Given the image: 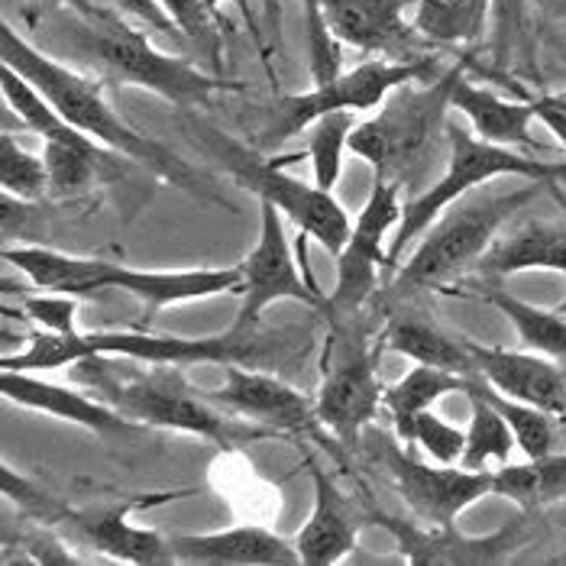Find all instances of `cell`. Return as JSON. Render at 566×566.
<instances>
[{
    "label": "cell",
    "instance_id": "cell-1",
    "mask_svg": "<svg viewBox=\"0 0 566 566\" xmlns=\"http://www.w3.org/2000/svg\"><path fill=\"white\" fill-rule=\"evenodd\" d=\"M0 62L7 69H13L17 75H23L72 127L87 133L91 139H97L111 153L139 163L143 169H149L153 175L172 181V185L198 195V198H205V201H211V205H220V198L211 191L208 178L198 169H191L188 163H181L172 149H166L153 136L130 127L107 104V97H104V91H101L97 82L78 75L69 65H62L59 59H52L40 45L30 43L23 33H17L13 27L0 30Z\"/></svg>",
    "mask_w": 566,
    "mask_h": 566
},
{
    "label": "cell",
    "instance_id": "cell-2",
    "mask_svg": "<svg viewBox=\"0 0 566 566\" xmlns=\"http://www.w3.org/2000/svg\"><path fill=\"white\" fill-rule=\"evenodd\" d=\"M45 20H52L69 45L107 82L153 91L175 107H208L220 87H227L191 62L159 52L143 30L127 23V13L120 10H59Z\"/></svg>",
    "mask_w": 566,
    "mask_h": 566
},
{
    "label": "cell",
    "instance_id": "cell-3",
    "mask_svg": "<svg viewBox=\"0 0 566 566\" xmlns=\"http://www.w3.org/2000/svg\"><path fill=\"white\" fill-rule=\"evenodd\" d=\"M463 75V65L415 87L411 82L395 87L382 101L379 114L356 124L349 133V153L366 159L379 178L398 185L424 175L437 139L447 136V114L453 111V87Z\"/></svg>",
    "mask_w": 566,
    "mask_h": 566
},
{
    "label": "cell",
    "instance_id": "cell-4",
    "mask_svg": "<svg viewBox=\"0 0 566 566\" xmlns=\"http://www.w3.org/2000/svg\"><path fill=\"white\" fill-rule=\"evenodd\" d=\"M541 185L544 181H524L522 188L495 191V195L470 191L460 201H453L424 230L428 237L395 275V292L411 295L421 289H440L450 279H457L467 265L480 262L509 218H515L541 195Z\"/></svg>",
    "mask_w": 566,
    "mask_h": 566
},
{
    "label": "cell",
    "instance_id": "cell-5",
    "mask_svg": "<svg viewBox=\"0 0 566 566\" xmlns=\"http://www.w3.org/2000/svg\"><path fill=\"white\" fill-rule=\"evenodd\" d=\"M447 172L437 181H431L424 191H418L398 220L392 243H389V260L398 262L401 253L411 247V240H418L431 223H434L453 201H460L463 195L476 191L485 181L495 178H531V181H544L554 185L566 178V163L557 159H537L522 149H509V146H495L480 139L473 127L467 130L457 120H447Z\"/></svg>",
    "mask_w": 566,
    "mask_h": 566
},
{
    "label": "cell",
    "instance_id": "cell-6",
    "mask_svg": "<svg viewBox=\"0 0 566 566\" xmlns=\"http://www.w3.org/2000/svg\"><path fill=\"white\" fill-rule=\"evenodd\" d=\"M205 146L218 156L220 166L237 178L240 188L253 191L260 201L275 205L285 218L295 220L302 237L317 240L334 256L347 247L353 220L347 218L344 205L334 198V191H324L317 185H305L285 175V166L295 163V156L260 159L256 146H240L218 130H205Z\"/></svg>",
    "mask_w": 566,
    "mask_h": 566
},
{
    "label": "cell",
    "instance_id": "cell-7",
    "mask_svg": "<svg viewBox=\"0 0 566 566\" xmlns=\"http://www.w3.org/2000/svg\"><path fill=\"white\" fill-rule=\"evenodd\" d=\"M431 75L437 78L434 55L411 59V62L366 59L327 85H311V91L305 94L279 97L269 124L256 136V149H279L292 136L305 133L317 117L334 114V111H356V114L376 111V107H382V101L395 87L408 85V82H424Z\"/></svg>",
    "mask_w": 566,
    "mask_h": 566
},
{
    "label": "cell",
    "instance_id": "cell-8",
    "mask_svg": "<svg viewBox=\"0 0 566 566\" xmlns=\"http://www.w3.org/2000/svg\"><path fill=\"white\" fill-rule=\"evenodd\" d=\"M107 401L127 415L130 421L143 428H166V431H181V434L208 437L220 447H230L250 431L230 424V418L223 415L205 392H198L178 366H156L149 373H139L124 382H104Z\"/></svg>",
    "mask_w": 566,
    "mask_h": 566
},
{
    "label": "cell",
    "instance_id": "cell-9",
    "mask_svg": "<svg viewBox=\"0 0 566 566\" xmlns=\"http://www.w3.org/2000/svg\"><path fill=\"white\" fill-rule=\"evenodd\" d=\"M398 195H401L398 181L376 175L359 218L353 220L347 247L337 253V285H334V295H327V307H324L334 327H349L356 321V314L376 292L379 269L392 262L389 260V230L401 220V211H405Z\"/></svg>",
    "mask_w": 566,
    "mask_h": 566
},
{
    "label": "cell",
    "instance_id": "cell-10",
    "mask_svg": "<svg viewBox=\"0 0 566 566\" xmlns=\"http://www.w3.org/2000/svg\"><path fill=\"white\" fill-rule=\"evenodd\" d=\"M240 269H243V285H240L243 305L233 321V331L240 334L260 331L262 311L275 302H302L317 311L327 307V295L307 282V272H302L292 256L289 237L282 230V211L269 201H260V237L256 247L247 253V260L240 262Z\"/></svg>",
    "mask_w": 566,
    "mask_h": 566
},
{
    "label": "cell",
    "instance_id": "cell-11",
    "mask_svg": "<svg viewBox=\"0 0 566 566\" xmlns=\"http://www.w3.org/2000/svg\"><path fill=\"white\" fill-rule=\"evenodd\" d=\"M94 356H127L136 363L153 366H195V363H214V366H256L269 363V349L260 331L240 334L227 331L214 337H169V334H146V331H101L87 334Z\"/></svg>",
    "mask_w": 566,
    "mask_h": 566
},
{
    "label": "cell",
    "instance_id": "cell-12",
    "mask_svg": "<svg viewBox=\"0 0 566 566\" xmlns=\"http://www.w3.org/2000/svg\"><path fill=\"white\" fill-rule=\"evenodd\" d=\"M337 334L340 344L334 349V359L327 363L324 382L314 398V418L349 447L382 408L386 389L379 386L376 356L353 334L349 337H344V331Z\"/></svg>",
    "mask_w": 566,
    "mask_h": 566
},
{
    "label": "cell",
    "instance_id": "cell-13",
    "mask_svg": "<svg viewBox=\"0 0 566 566\" xmlns=\"http://www.w3.org/2000/svg\"><path fill=\"white\" fill-rule=\"evenodd\" d=\"M386 467L392 473L395 489L408 502V509L434 531L457 527V518L485 495H495V473L489 470H453V467H424L398 447H386Z\"/></svg>",
    "mask_w": 566,
    "mask_h": 566
},
{
    "label": "cell",
    "instance_id": "cell-14",
    "mask_svg": "<svg viewBox=\"0 0 566 566\" xmlns=\"http://www.w3.org/2000/svg\"><path fill=\"white\" fill-rule=\"evenodd\" d=\"M334 36L369 59H424L428 43L415 20H405V0H321Z\"/></svg>",
    "mask_w": 566,
    "mask_h": 566
},
{
    "label": "cell",
    "instance_id": "cell-15",
    "mask_svg": "<svg viewBox=\"0 0 566 566\" xmlns=\"http://www.w3.org/2000/svg\"><path fill=\"white\" fill-rule=\"evenodd\" d=\"M175 495L185 492H163V495H143V499H127L117 505H91V509H78L59 512V522H65L87 547L114 557V560H127V564H175L172 544L169 537H163L159 531L149 527H133L127 518L136 509L146 505H159L169 502Z\"/></svg>",
    "mask_w": 566,
    "mask_h": 566
},
{
    "label": "cell",
    "instance_id": "cell-16",
    "mask_svg": "<svg viewBox=\"0 0 566 566\" xmlns=\"http://www.w3.org/2000/svg\"><path fill=\"white\" fill-rule=\"evenodd\" d=\"M467 347L476 363V373L492 389L524 405L544 408L554 418H566V373L554 356L534 349L485 347L476 340H467Z\"/></svg>",
    "mask_w": 566,
    "mask_h": 566
},
{
    "label": "cell",
    "instance_id": "cell-17",
    "mask_svg": "<svg viewBox=\"0 0 566 566\" xmlns=\"http://www.w3.org/2000/svg\"><path fill=\"white\" fill-rule=\"evenodd\" d=\"M205 395L223 411L243 415L272 431H305L314 418V405L295 386L262 369H243L237 363L227 366V382Z\"/></svg>",
    "mask_w": 566,
    "mask_h": 566
},
{
    "label": "cell",
    "instance_id": "cell-18",
    "mask_svg": "<svg viewBox=\"0 0 566 566\" xmlns=\"http://www.w3.org/2000/svg\"><path fill=\"white\" fill-rule=\"evenodd\" d=\"M175 564L195 566H295L302 564L295 541L279 537L269 527L240 524L211 534H175Z\"/></svg>",
    "mask_w": 566,
    "mask_h": 566
},
{
    "label": "cell",
    "instance_id": "cell-19",
    "mask_svg": "<svg viewBox=\"0 0 566 566\" xmlns=\"http://www.w3.org/2000/svg\"><path fill=\"white\" fill-rule=\"evenodd\" d=\"M0 392L7 401H13L20 408L62 418V421L87 428L94 434H136L143 428V424L130 421L127 415H120L111 401H94L87 395L72 392L65 386H55V382H45L33 373H23V369H0Z\"/></svg>",
    "mask_w": 566,
    "mask_h": 566
},
{
    "label": "cell",
    "instance_id": "cell-20",
    "mask_svg": "<svg viewBox=\"0 0 566 566\" xmlns=\"http://www.w3.org/2000/svg\"><path fill=\"white\" fill-rule=\"evenodd\" d=\"M3 260L17 265L36 289L87 298L107 289H120L127 265L94 256H72L49 247H3Z\"/></svg>",
    "mask_w": 566,
    "mask_h": 566
},
{
    "label": "cell",
    "instance_id": "cell-21",
    "mask_svg": "<svg viewBox=\"0 0 566 566\" xmlns=\"http://www.w3.org/2000/svg\"><path fill=\"white\" fill-rule=\"evenodd\" d=\"M311 480H314V512L295 537L298 557L305 566L340 564L356 551L363 518L324 470L311 467Z\"/></svg>",
    "mask_w": 566,
    "mask_h": 566
},
{
    "label": "cell",
    "instance_id": "cell-22",
    "mask_svg": "<svg viewBox=\"0 0 566 566\" xmlns=\"http://www.w3.org/2000/svg\"><path fill=\"white\" fill-rule=\"evenodd\" d=\"M485 279H509L518 272H560L566 275V223L524 220L499 233L476 262Z\"/></svg>",
    "mask_w": 566,
    "mask_h": 566
},
{
    "label": "cell",
    "instance_id": "cell-23",
    "mask_svg": "<svg viewBox=\"0 0 566 566\" xmlns=\"http://www.w3.org/2000/svg\"><path fill=\"white\" fill-rule=\"evenodd\" d=\"M453 111H460L470 120L473 133L485 143L509 146V149H537L541 146L531 130L537 120L534 104L509 101L489 87H480L467 78V72L457 78V87H453Z\"/></svg>",
    "mask_w": 566,
    "mask_h": 566
},
{
    "label": "cell",
    "instance_id": "cell-24",
    "mask_svg": "<svg viewBox=\"0 0 566 566\" xmlns=\"http://www.w3.org/2000/svg\"><path fill=\"white\" fill-rule=\"evenodd\" d=\"M243 285V269L230 265V269H130L124 275L120 292H127L133 298H139L149 314L163 311L169 305H185V302H205L223 292H240Z\"/></svg>",
    "mask_w": 566,
    "mask_h": 566
},
{
    "label": "cell",
    "instance_id": "cell-25",
    "mask_svg": "<svg viewBox=\"0 0 566 566\" xmlns=\"http://www.w3.org/2000/svg\"><path fill=\"white\" fill-rule=\"evenodd\" d=\"M382 344L395 349L398 356L411 359V363H424V366H440L460 376H473L476 363L470 356L467 337L457 340L447 331H440L437 324H431L428 317L418 314H401L395 317L382 337Z\"/></svg>",
    "mask_w": 566,
    "mask_h": 566
},
{
    "label": "cell",
    "instance_id": "cell-26",
    "mask_svg": "<svg viewBox=\"0 0 566 566\" xmlns=\"http://www.w3.org/2000/svg\"><path fill=\"white\" fill-rule=\"evenodd\" d=\"M467 389V376L440 369V366H424L418 363L408 376H401L395 386H389L382 392V408L389 411L395 424V434L401 437L405 443L411 440V428L415 421L431 411V405L440 401L443 395L463 392Z\"/></svg>",
    "mask_w": 566,
    "mask_h": 566
},
{
    "label": "cell",
    "instance_id": "cell-27",
    "mask_svg": "<svg viewBox=\"0 0 566 566\" xmlns=\"http://www.w3.org/2000/svg\"><path fill=\"white\" fill-rule=\"evenodd\" d=\"M495 495L522 505L544 509L566 499V453H547L527 463H505L495 470Z\"/></svg>",
    "mask_w": 566,
    "mask_h": 566
},
{
    "label": "cell",
    "instance_id": "cell-28",
    "mask_svg": "<svg viewBox=\"0 0 566 566\" xmlns=\"http://www.w3.org/2000/svg\"><path fill=\"white\" fill-rule=\"evenodd\" d=\"M482 302L495 307L499 314H505V321L515 327L524 349H534V353H544L554 359H566V314H560L557 307L547 311V307L531 305V302H522L502 289L482 292Z\"/></svg>",
    "mask_w": 566,
    "mask_h": 566
},
{
    "label": "cell",
    "instance_id": "cell-29",
    "mask_svg": "<svg viewBox=\"0 0 566 566\" xmlns=\"http://www.w3.org/2000/svg\"><path fill=\"white\" fill-rule=\"evenodd\" d=\"M43 159L49 169V195L59 201L87 195L104 169L114 163L111 149L101 143L78 146V143H59V139H45Z\"/></svg>",
    "mask_w": 566,
    "mask_h": 566
},
{
    "label": "cell",
    "instance_id": "cell-30",
    "mask_svg": "<svg viewBox=\"0 0 566 566\" xmlns=\"http://www.w3.org/2000/svg\"><path fill=\"white\" fill-rule=\"evenodd\" d=\"M467 389L480 392L485 401H492L502 418L512 424L515 431V440H518V450H522L527 460H541L547 453H554V443H557V428H554V415L544 411V408H534V405H524V401H515L509 395H502L499 389H492L480 373L467 376ZM463 389V392H467Z\"/></svg>",
    "mask_w": 566,
    "mask_h": 566
},
{
    "label": "cell",
    "instance_id": "cell-31",
    "mask_svg": "<svg viewBox=\"0 0 566 566\" xmlns=\"http://www.w3.org/2000/svg\"><path fill=\"white\" fill-rule=\"evenodd\" d=\"M489 0H418L415 27L431 45L473 43L485 27Z\"/></svg>",
    "mask_w": 566,
    "mask_h": 566
},
{
    "label": "cell",
    "instance_id": "cell-32",
    "mask_svg": "<svg viewBox=\"0 0 566 566\" xmlns=\"http://www.w3.org/2000/svg\"><path fill=\"white\" fill-rule=\"evenodd\" d=\"M463 395L470 398L473 418H470V428H467V450H463L460 467H467V470H485L489 463H502L505 467L512 460L515 447H518L512 424L480 392L467 389Z\"/></svg>",
    "mask_w": 566,
    "mask_h": 566
},
{
    "label": "cell",
    "instance_id": "cell-33",
    "mask_svg": "<svg viewBox=\"0 0 566 566\" xmlns=\"http://www.w3.org/2000/svg\"><path fill=\"white\" fill-rule=\"evenodd\" d=\"M356 127V111H334L317 117L307 127V156L314 166V185L334 191L344 175V153L349 149V133Z\"/></svg>",
    "mask_w": 566,
    "mask_h": 566
},
{
    "label": "cell",
    "instance_id": "cell-34",
    "mask_svg": "<svg viewBox=\"0 0 566 566\" xmlns=\"http://www.w3.org/2000/svg\"><path fill=\"white\" fill-rule=\"evenodd\" d=\"M94 359V347L87 334H59V331H40L33 334L30 347L20 353H3L0 369H23V373H52L62 366H75Z\"/></svg>",
    "mask_w": 566,
    "mask_h": 566
},
{
    "label": "cell",
    "instance_id": "cell-35",
    "mask_svg": "<svg viewBox=\"0 0 566 566\" xmlns=\"http://www.w3.org/2000/svg\"><path fill=\"white\" fill-rule=\"evenodd\" d=\"M0 188L17 201H40L49 195V169L43 156L23 149L13 133L0 136Z\"/></svg>",
    "mask_w": 566,
    "mask_h": 566
},
{
    "label": "cell",
    "instance_id": "cell-36",
    "mask_svg": "<svg viewBox=\"0 0 566 566\" xmlns=\"http://www.w3.org/2000/svg\"><path fill=\"white\" fill-rule=\"evenodd\" d=\"M305 27L311 85H327L337 75H344V43L334 36L321 0H305Z\"/></svg>",
    "mask_w": 566,
    "mask_h": 566
},
{
    "label": "cell",
    "instance_id": "cell-37",
    "mask_svg": "<svg viewBox=\"0 0 566 566\" xmlns=\"http://www.w3.org/2000/svg\"><path fill=\"white\" fill-rule=\"evenodd\" d=\"M163 10L172 17V23L178 27V33L185 40L218 55L220 52V30L214 20V3L211 0H159Z\"/></svg>",
    "mask_w": 566,
    "mask_h": 566
},
{
    "label": "cell",
    "instance_id": "cell-38",
    "mask_svg": "<svg viewBox=\"0 0 566 566\" xmlns=\"http://www.w3.org/2000/svg\"><path fill=\"white\" fill-rule=\"evenodd\" d=\"M408 443H418L431 460H437L440 467H453L463 460V450H467V431L437 418L434 411H424L415 428H411V440Z\"/></svg>",
    "mask_w": 566,
    "mask_h": 566
},
{
    "label": "cell",
    "instance_id": "cell-39",
    "mask_svg": "<svg viewBox=\"0 0 566 566\" xmlns=\"http://www.w3.org/2000/svg\"><path fill=\"white\" fill-rule=\"evenodd\" d=\"M78 302L75 295H62V292H43V295H30L23 298V311L43 327V331H59V334H75V321H78Z\"/></svg>",
    "mask_w": 566,
    "mask_h": 566
},
{
    "label": "cell",
    "instance_id": "cell-40",
    "mask_svg": "<svg viewBox=\"0 0 566 566\" xmlns=\"http://www.w3.org/2000/svg\"><path fill=\"white\" fill-rule=\"evenodd\" d=\"M117 3V10L120 13H127L133 20H139V23H146L149 30H156V33H166V36H181L178 33V27L172 23V17L163 10V3L159 0H114Z\"/></svg>",
    "mask_w": 566,
    "mask_h": 566
},
{
    "label": "cell",
    "instance_id": "cell-41",
    "mask_svg": "<svg viewBox=\"0 0 566 566\" xmlns=\"http://www.w3.org/2000/svg\"><path fill=\"white\" fill-rule=\"evenodd\" d=\"M537 111V120L554 133V139L566 149V94H544L531 101Z\"/></svg>",
    "mask_w": 566,
    "mask_h": 566
},
{
    "label": "cell",
    "instance_id": "cell-42",
    "mask_svg": "<svg viewBox=\"0 0 566 566\" xmlns=\"http://www.w3.org/2000/svg\"><path fill=\"white\" fill-rule=\"evenodd\" d=\"M59 10L94 13V10H97V3H91V0H27V7H23V20H27V27H30V30H36L45 17H52V13H59Z\"/></svg>",
    "mask_w": 566,
    "mask_h": 566
},
{
    "label": "cell",
    "instance_id": "cell-43",
    "mask_svg": "<svg viewBox=\"0 0 566 566\" xmlns=\"http://www.w3.org/2000/svg\"><path fill=\"white\" fill-rule=\"evenodd\" d=\"M262 13H265V30L275 40L282 27V0H262Z\"/></svg>",
    "mask_w": 566,
    "mask_h": 566
},
{
    "label": "cell",
    "instance_id": "cell-44",
    "mask_svg": "<svg viewBox=\"0 0 566 566\" xmlns=\"http://www.w3.org/2000/svg\"><path fill=\"white\" fill-rule=\"evenodd\" d=\"M541 3H544L554 17H560L566 23V0H541Z\"/></svg>",
    "mask_w": 566,
    "mask_h": 566
},
{
    "label": "cell",
    "instance_id": "cell-45",
    "mask_svg": "<svg viewBox=\"0 0 566 566\" xmlns=\"http://www.w3.org/2000/svg\"><path fill=\"white\" fill-rule=\"evenodd\" d=\"M211 3H237V7L250 17V3H247V0H211Z\"/></svg>",
    "mask_w": 566,
    "mask_h": 566
},
{
    "label": "cell",
    "instance_id": "cell-46",
    "mask_svg": "<svg viewBox=\"0 0 566 566\" xmlns=\"http://www.w3.org/2000/svg\"><path fill=\"white\" fill-rule=\"evenodd\" d=\"M557 311H560V314H566V298H564V302H560V305H557Z\"/></svg>",
    "mask_w": 566,
    "mask_h": 566
}]
</instances>
